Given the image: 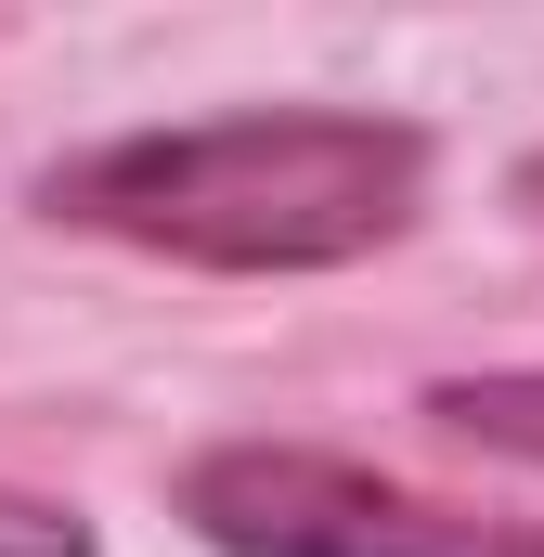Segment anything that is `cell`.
Instances as JSON below:
<instances>
[{
	"instance_id": "obj_1",
	"label": "cell",
	"mask_w": 544,
	"mask_h": 557,
	"mask_svg": "<svg viewBox=\"0 0 544 557\" xmlns=\"http://www.w3.org/2000/svg\"><path fill=\"white\" fill-rule=\"evenodd\" d=\"M441 182L428 117L376 104H234V117H169L118 131L39 169V221L104 234L182 273H350L403 247Z\"/></svg>"
},
{
	"instance_id": "obj_2",
	"label": "cell",
	"mask_w": 544,
	"mask_h": 557,
	"mask_svg": "<svg viewBox=\"0 0 544 557\" xmlns=\"http://www.w3.org/2000/svg\"><path fill=\"white\" fill-rule=\"evenodd\" d=\"M169 519L208 557H544V519L390 480V467L324 454V441H208V454H182Z\"/></svg>"
},
{
	"instance_id": "obj_3",
	"label": "cell",
	"mask_w": 544,
	"mask_h": 557,
	"mask_svg": "<svg viewBox=\"0 0 544 557\" xmlns=\"http://www.w3.org/2000/svg\"><path fill=\"white\" fill-rule=\"evenodd\" d=\"M415 416L493 467H544V363H480V376H428Z\"/></svg>"
},
{
	"instance_id": "obj_4",
	"label": "cell",
	"mask_w": 544,
	"mask_h": 557,
	"mask_svg": "<svg viewBox=\"0 0 544 557\" xmlns=\"http://www.w3.org/2000/svg\"><path fill=\"white\" fill-rule=\"evenodd\" d=\"M0 557H104V532H91L65 493H26V480H0Z\"/></svg>"
},
{
	"instance_id": "obj_5",
	"label": "cell",
	"mask_w": 544,
	"mask_h": 557,
	"mask_svg": "<svg viewBox=\"0 0 544 557\" xmlns=\"http://www.w3.org/2000/svg\"><path fill=\"white\" fill-rule=\"evenodd\" d=\"M506 195H519V221H544V143L519 156V182H506Z\"/></svg>"
}]
</instances>
